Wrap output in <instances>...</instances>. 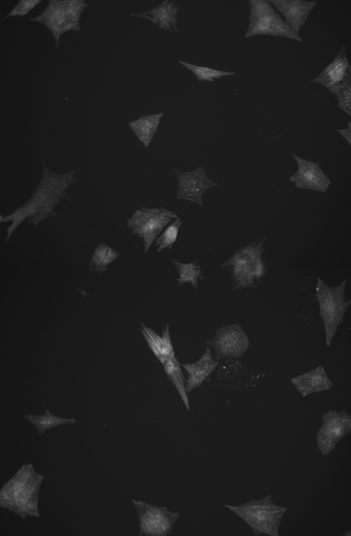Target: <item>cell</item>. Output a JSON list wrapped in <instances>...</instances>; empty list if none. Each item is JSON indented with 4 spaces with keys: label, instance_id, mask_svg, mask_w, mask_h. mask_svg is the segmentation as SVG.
I'll list each match as a JSON object with an SVG mask.
<instances>
[{
    "label": "cell",
    "instance_id": "obj_22",
    "mask_svg": "<svg viewBox=\"0 0 351 536\" xmlns=\"http://www.w3.org/2000/svg\"><path fill=\"white\" fill-rule=\"evenodd\" d=\"M120 256V252L104 243H99L95 248L90 261L89 269L97 273L104 272L107 267Z\"/></svg>",
    "mask_w": 351,
    "mask_h": 536
},
{
    "label": "cell",
    "instance_id": "obj_20",
    "mask_svg": "<svg viewBox=\"0 0 351 536\" xmlns=\"http://www.w3.org/2000/svg\"><path fill=\"white\" fill-rule=\"evenodd\" d=\"M164 113L144 115L130 122V127L138 139L148 147L154 138Z\"/></svg>",
    "mask_w": 351,
    "mask_h": 536
},
{
    "label": "cell",
    "instance_id": "obj_15",
    "mask_svg": "<svg viewBox=\"0 0 351 536\" xmlns=\"http://www.w3.org/2000/svg\"><path fill=\"white\" fill-rule=\"evenodd\" d=\"M269 2L282 15L287 24L298 34L317 4L315 1L303 0H271Z\"/></svg>",
    "mask_w": 351,
    "mask_h": 536
},
{
    "label": "cell",
    "instance_id": "obj_19",
    "mask_svg": "<svg viewBox=\"0 0 351 536\" xmlns=\"http://www.w3.org/2000/svg\"><path fill=\"white\" fill-rule=\"evenodd\" d=\"M142 329H139L146 339L150 349L156 357L163 364L168 359L176 357L169 335V325L162 331V335H158L154 330L141 324Z\"/></svg>",
    "mask_w": 351,
    "mask_h": 536
},
{
    "label": "cell",
    "instance_id": "obj_10",
    "mask_svg": "<svg viewBox=\"0 0 351 536\" xmlns=\"http://www.w3.org/2000/svg\"><path fill=\"white\" fill-rule=\"evenodd\" d=\"M322 420L316 442L317 449L323 455H326L335 448L345 435L351 433V415L343 410H329L323 415Z\"/></svg>",
    "mask_w": 351,
    "mask_h": 536
},
{
    "label": "cell",
    "instance_id": "obj_9",
    "mask_svg": "<svg viewBox=\"0 0 351 536\" xmlns=\"http://www.w3.org/2000/svg\"><path fill=\"white\" fill-rule=\"evenodd\" d=\"M137 511L139 535L147 536H168L180 516L166 506H158L147 502L132 500Z\"/></svg>",
    "mask_w": 351,
    "mask_h": 536
},
{
    "label": "cell",
    "instance_id": "obj_5",
    "mask_svg": "<svg viewBox=\"0 0 351 536\" xmlns=\"http://www.w3.org/2000/svg\"><path fill=\"white\" fill-rule=\"evenodd\" d=\"M347 280L337 287H330L317 278L315 298L318 302L326 336V344L330 346L344 315L351 306V300H346L345 289Z\"/></svg>",
    "mask_w": 351,
    "mask_h": 536
},
{
    "label": "cell",
    "instance_id": "obj_23",
    "mask_svg": "<svg viewBox=\"0 0 351 536\" xmlns=\"http://www.w3.org/2000/svg\"><path fill=\"white\" fill-rule=\"evenodd\" d=\"M45 411V414L42 415L27 414L23 416L36 427L40 435L53 427L64 424H74L77 422V420L73 418H68L54 415L46 408Z\"/></svg>",
    "mask_w": 351,
    "mask_h": 536
},
{
    "label": "cell",
    "instance_id": "obj_3",
    "mask_svg": "<svg viewBox=\"0 0 351 536\" xmlns=\"http://www.w3.org/2000/svg\"><path fill=\"white\" fill-rule=\"evenodd\" d=\"M265 236L260 241H255L236 251L221 265L232 278L233 290L255 287L265 274L263 261V243Z\"/></svg>",
    "mask_w": 351,
    "mask_h": 536
},
{
    "label": "cell",
    "instance_id": "obj_4",
    "mask_svg": "<svg viewBox=\"0 0 351 536\" xmlns=\"http://www.w3.org/2000/svg\"><path fill=\"white\" fill-rule=\"evenodd\" d=\"M224 506L246 522L256 536H278L280 524L287 510V507L275 504L270 495L241 504Z\"/></svg>",
    "mask_w": 351,
    "mask_h": 536
},
{
    "label": "cell",
    "instance_id": "obj_29",
    "mask_svg": "<svg viewBox=\"0 0 351 536\" xmlns=\"http://www.w3.org/2000/svg\"><path fill=\"white\" fill-rule=\"evenodd\" d=\"M337 131L351 145V122L348 123L346 129H338Z\"/></svg>",
    "mask_w": 351,
    "mask_h": 536
},
{
    "label": "cell",
    "instance_id": "obj_27",
    "mask_svg": "<svg viewBox=\"0 0 351 536\" xmlns=\"http://www.w3.org/2000/svg\"><path fill=\"white\" fill-rule=\"evenodd\" d=\"M336 97L338 107L351 117V65L348 75L339 88Z\"/></svg>",
    "mask_w": 351,
    "mask_h": 536
},
{
    "label": "cell",
    "instance_id": "obj_1",
    "mask_svg": "<svg viewBox=\"0 0 351 536\" xmlns=\"http://www.w3.org/2000/svg\"><path fill=\"white\" fill-rule=\"evenodd\" d=\"M80 170L77 168L63 174L53 173L43 160L41 180L31 197L11 214L1 216V223L11 222L6 230L5 242L9 241L16 228L27 219H29L28 223L36 227L49 217L58 216L56 208L64 199L70 201L67 190L76 182L75 175Z\"/></svg>",
    "mask_w": 351,
    "mask_h": 536
},
{
    "label": "cell",
    "instance_id": "obj_17",
    "mask_svg": "<svg viewBox=\"0 0 351 536\" xmlns=\"http://www.w3.org/2000/svg\"><path fill=\"white\" fill-rule=\"evenodd\" d=\"M218 362L215 361L211 355L209 346L206 347L204 355L196 362L182 364L187 373L186 380V391L192 390L202 385L203 382L215 370Z\"/></svg>",
    "mask_w": 351,
    "mask_h": 536
},
{
    "label": "cell",
    "instance_id": "obj_21",
    "mask_svg": "<svg viewBox=\"0 0 351 536\" xmlns=\"http://www.w3.org/2000/svg\"><path fill=\"white\" fill-rule=\"evenodd\" d=\"M162 365L169 379L176 387L186 410H189V401L186 391V381L180 363L174 357L166 361Z\"/></svg>",
    "mask_w": 351,
    "mask_h": 536
},
{
    "label": "cell",
    "instance_id": "obj_6",
    "mask_svg": "<svg viewBox=\"0 0 351 536\" xmlns=\"http://www.w3.org/2000/svg\"><path fill=\"white\" fill-rule=\"evenodd\" d=\"M86 6L87 3L83 0H51L45 10L30 21L47 27L58 47L61 35L69 31L80 30V19Z\"/></svg>",
    "mask_w": 351,
    "mask_h": 536
},
{
    "label": "cell",
    "instance_id": "obj_28",
    "mask_svg": "<svg viewBox=\"0 0 351 536\" xmlns=\"http://www.w3.org/2000/svg\"><path fill=\"white\" fill-rule=\"evenodd\" d=\"M41 0H21L18 4L7 14L3 19L11 17L21 16H23L29 13L36 5L40 3Z\"/></svg>",
    "mask_w": 351,
    "mask_h": 536
},
{
    "label": "cell",
    "instance_id": "obj_26",
    "mask_svg": "<svg viewBox=\"0 0 351 536\" xmlns=\"http://www.w3.org/2000/svg\"><path fill=\"white\" fill-rule=\"evenodd\" d=\"M182 222L180 217H177L164 231V232L156 239V245L158 247V252H160L165 248L171 249L174 243L176 241L178 232Z\"/></svg>",
    "mask_w": 351,
    "mask_h": 536
},
{
    "label": "cell",
    "instance_id": "obj_30",
    "mask_svg": "<svg viewBox=\"0 0 351 536\" xmlns=\"http://www.w3.org/2000/svg\"><path fill=\"white\" fill-rule=\"evenodd\" d=\"M345 535H346V536H351V531H349L347 533H346Z\"/></svg>",
    "mask_w": 351,
    "mask_h": 536
},
{
    "label": "cell",
    "instance_id": "obj_13",
    "mask_svg": "<svg viewBox=\"0 0 351 536\" xmlns=\"http://www.w3.org/2000/svg\"><path fill=\"white\" fill-rule=\"evenodd\" d=\"M293 156L298 165L297 171L289 177L295 186L325 192L330 185V179L322 170L319 164L303 159L295 154Z\"/></svg>",
    "mask_w": 351,
    "mask_h": 536
},
{
    "label": "cell",
    "instance_id": "obj_18",
    "mask_svg": "<svg viewBox=\"0 0 351 536\" xmlns=\"http://www.w3.org/2000/svg\"><path fill=\"white\" fill-rule=\"evenodd\" d=\"M178 10L179 5L175 1L165 0L152 10L142 13L130 14V15L146 19L160 29L176 33Z\"/></svg>",
    "mask_w": 351,
    "mask_h": 536
},
{
    "label": "cell",
    "instance_id": "obj_16",
    "mask_svg": "<svg viewBox=\"0 0 351 536\" xmlns=\"http://www.w3.org/2000/svg\"><path fill=\"white\" fill-rule=\"evenodd\" d=\"M291 382L303 397L330 390L333 387L332 381L322 366L292 378Z\"/></svg>",
    "mask_w": 351,
    "mask_h": 536
},
{
    "label": "cell",
    "instance_id": "obj_25",
    "mask_svg": "<svg viewBox=\"0 0 351 536\" xmlns=\"http://www.w3.org/2000/svg\"><path fill=\"white\" fill-rule=\"evenodd\" d=\"M178 62L190 70L200 82H214V79L221 78L235 74L234 72L217 70L208 67L198 66L182 60H179Z\"/></svg>",
    "mask_w": 351,
    "mask_h": 536
},
{
    "label": "cell",
    "instance_id": "obj_12",
    "mask_svg": "<svg viewBox=\"0 0 351 536\" xmlns=\"http://www.w3.org/2000/svg\"><path fill=\"white\" fill-rule=\"evenodd\" d=\"M178 181V192L176 197L194 202L202 205L204 193L210 188L217 186L206 175L204 168L199 167L194 170L182 172L174 169Z\"/></svg>",
    "mask_w": 351,
    "mask_h": 536
},
{
    "label": "cell",
    "instance_id": "obj_2",
    "mask_svg": "<svg viewBox=\"0 0 351 536\" xmlns=\"http://www.w3.org/2000/svg\"><path fill=\"white\" fill-rule=\"evenodd\" d=\"M44 476L37 473L32 464L23 465L2 487L0 506L25 517H40L38 494Z\"/></svg>",
    "mask_w": 351,
    "mask_h": 536
},
{
    "label": "cell",
    "instance_id": "obj_24",
    "mask_svg": "<svg viewBox=\"0 0 351 536\" xmlns=\"http://www.w3.org/2000/svg\"><path fill=\"white\" fill-rule=\"evenodd\" d=\"M171 260L179 274V277L177 279L178 285L188 282L196 289L198 279L204 278L197 260L190 263H182L175 259Z\"/></svg>",
    "mask_w": 351,
    "mask_h": 536
},
{
    "label": "cell",
    "instance_id": "obj_8",
    "mask_svg": "<svg viewBox=\"0 0 351 536\" xmlns=\"http://www.w3.org/2000/svg\"><path fill=\"white\" fill-rule=\"evenodd\" d=\"M177 217V214L163 208L141 207L128 219L127 225L132 234L142 238L146 253L162 229Z\"/></svg>",
    "mask_w": 351,
    "mask_h": 536
},
{
    "label": "cell",
    "instance_id": "obj_7",
    "mask_svg": "<svg viewBox=\"0 0 351 536\" xmlns=\"http://www.w3.org/2000/svg\"><path fill=\"white\" fill-rule=\"evenodd\" d=\"M250 22L245 38L268 35L302 41L268 1L250 0Z\"/></svg>",
    "mask_w": 351,
    "mask_h": 536
},
{
    "label": "cell",
    "instance_id": "obj_11",
    "mask_svg": "<svg viewBox=\"0 0 351 536\" xmlns=\"http://www.w3.org/2000/svg\"><path fill=\"white\" fill-rule=\"evenodd\" d=\"M215 351L217 360L238 358L249 346V339L238 324H230L217 329L213 338L206 342Z\"/></svg>",
    "mask_w": 351,
    "mask_h": 536
},
{
    "label": "cell",
    "instance_id": "obj_14",
    "mask_svg": "<svg viewBox=\"0 0 351 536\" xmlns=\"http://www.w3.org/2000/svg\"><path fill=\"white\" fill-rule=\"evenodd\" d=\"M350 65L346 47H342L337 56L311 82L321 85L336 96L348 75Z\"/></svg>",
    "mask_w": 351,
    "mask_h": 536
}]
</instances>
